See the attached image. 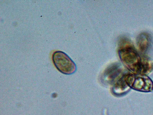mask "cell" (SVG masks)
<instances>
[{
    "instance_id": "1",
    "label": "cell",
    "mask_w": 153,
    "mask_h": 115,
    "mask_svg": "<svg viewBox=\"0 0 153 115\" xmlns=\"http://www.w3.org/2000/svg\"><path fill=\"white\" fill-rule=\"evenodd\" d=\"M126 41L121 43L118 50L123 64L133 73L149 74L153 69L152 63L148 58L140 54L131 43Z\"/></svg>"
},
{
    "instance_id": "4",
    "label": "cell",
    "mask_w": 153,
    "mask_h": 115,
    "mask_svg": "<svg viewBox=\"0 0 153 115\" xmlns=\"http://www.w3.org/2000/svg\"><path fill=\"white\" fill-rule=\"evenodd\" d=\"M120 66L118 64L114 63L110 65L104 72L105 79L109 83L115 82L124 73H122Z\"/></svg>"
},
{
    "instance_id": "2",
    "label": "cell",
    "mask_w": 153,
    "mask_h": 115,
    "mask_svg": "<svg viewBox=\"0 0 153 115\" xmlns=\"http://www.w3.org/2000/svg\"><path fill=\"white\" fill-rule=\"evenodd\" d=\"M124 79L128 86L135 90L143 92L153 90V81L147 75L127 72Z\"/></svg>"
},
{
    "instance_id": "6",
    "label": "cell",
    "mask_w": 153,
    "mask_h": 115,
    "mask_svg": "<svg viewBox=\"0 0 153 115\" xmlns=\"http://www.w3.org/2000/svg\"><path fill=\"white\" fill-rule=\"evenodd\" d=\"M137 43L138 47L142 52H145L149 48L151 44V39L148 34H140L137 37Z\"/></svg>"
},
{
    "instance_id": "3",
    "label": "cell",
    "mask_w": 153,
    "mask_h": 115,
    "mask_svg": "<svg viewBox=\"0 0 153 115\" xmlns=\"http://www.w3.org/2000/svg\"><path fill=\"white\" fill-rule=\"evenodd\" d=\"M52 59L56 69L62 73L70 75L76 70V65L74 61L65 53L56 51L53 54Z\"/></svg>"
},
{
    "instance_id": "5",
    "label": "cell",
    "mask_w": 153,
    "mask_h": 115,
    "mask_svg": "<svg viewBox=\"0 0 153 115\" xmlns=\"http://www.w3.org/2000/svg\"><path fill=\"white\" fill-rule=\"evenodd\" d=\"M125 73L115 82L113 85L112 92L116 95L121 96L124 95L131 90V88L128 86L124 80Z\"/></svg>"
}]
</instances>
